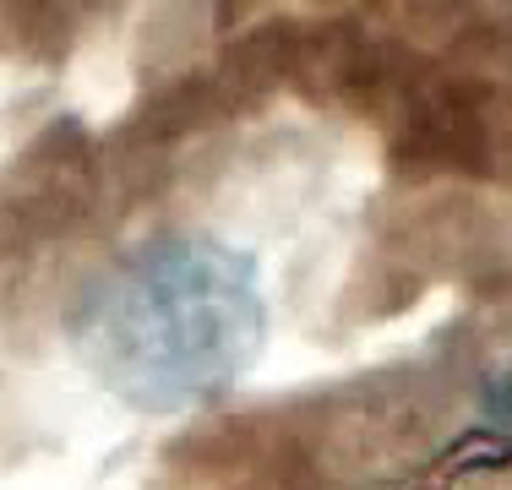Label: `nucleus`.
<instances>
[{"mask_svg":"<svg viewBox=\"0 0 512 490\" xmlns=\"http://www.w3.org/2000/svg\"><path fill=\"white\" fill-rule=\"evenodd\" d=\"M262 289L240 251L169 235L109 267L82 300V354L115 398L186 409L224 392L262 349Z\"/></svg>","mask_w":512,"mask_h":490,"instance_id":"obj_1","label":"nucleus"},{"mask_svg":"<svg viewBox=\"0 0 512 490\" xmlns=\"http://www.w3.org/2000/svg\"><path fill=\"white\" fill-rule=\"evenodd\" d=\"M491 420L512 436V360H507V371L496 376V387H491Z\"/></svg>","mask_w":512,"mask_h":490,"instance_id":"obj_2","label":"nucleus"}]
</instances>
